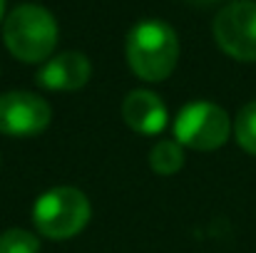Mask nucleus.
<instances>
[{
  "instance_id": "1",
  "label": "nucleus",
  "mask_w": 256,
  "mask_h": 253,
  "mask_svg": "<svg viewBox=\"0 0 256 253\" xmlns=\"http://www.w3.org/2000/svg\"><path fill=\"white\" fill-rule=\"evenodd\" d=\"M127 62L144 82L167 80L179 60L176 32L162 20H142L127 35Z\"/></svg>"
},
{
  "instance_id": "9",
  "label": "nucleus",
  "mask_w": 256,
  "mask_h": 253,
  "mask_svg": "<svg viewBox=\"0 0 256 253\" xmlns=\"http://www.w3.org/2000/svg\"><path fill=\"white\" fill-rule=\"evenodd\" d=\"M150 167L162 176H172L184 167V152L176 139H162L150 152Z\"/></svg>"
},
{
  "instance_id": "11",
  "label": "nucleus",
  "mask_w": 256,
  "mask_h": 253,
  "mask_svg": "<svg viewBox=\"0 0 256 253\" xmlns=\"http://www.w3.org/2000/svg\"><path fill=\"white\" fill-rule=\"evenodd\" d=\"M40 239L25 229H8L0 234V253H38Z\"/></svg>"
},
{
  "instance_id": "4",
  "label": "nucleus",
  "mask_w": 256,
  "mask_h": 253,
  "mask_svg": "<svg viewBox=\"0 0 256 253\" xmlns=\"http://www.w3.org/2000/svg\"><path fill=\"white\" fill-rule=\"evenodd\" d=\"M229 134H232L229 114L214 102H192L182 107L174 119L176 142L196 152H214L224 147Z\"/></svg>"
},
{
  "instance_id": "13",
  "label": "nucleus",
  "mask_w": 256,
  "mask_h": 253,
  "mask_svg": "<svg viewBox=\"0 0 256 253\" xmlns=\"http://www.w3.org/2000/svg\"><path fill=\"white\" fill-rule=\"evenodd\" d=\"M2 10H5V0H0V20H2Z\"/></svg>"
},
{
  "instance_id": "3",
  "label": "nucleus",
  "mask_w": 256,
  "mask_h": 253,
  "mask_svg": "<svg viewBox=\"0 0 256 253\" xmlns=\"http://www.w3.org/2000/svg\"><path fill=\"white\" fill-rule=\"evenodd\" d=\"M92 216L87 196L75 186H55L45 191L32 206L35 229L50 241L78 236Z\"/></svg>"
},
{
  "instance_id": "10",
  "label": "nucleus",
  "mask_w": 256,
  "mask_h": 253,
  "mask_svg": "<svg viewBox=\"0 0 256 253\" xmlns=\"http://www.w3.org/2000/svg\"><path fill=\"white\" fill-rule=\"evenodd\" d=\"M234 137L244 152L256 157V99L239 109L234 122Z\"/></svg>"
},
{
  "instance_id": "2",
  "label": "nucleus",
  "mask_w": 256,
  "mask_h": 253,
  "mask_svg": "<svg viewBox=\"0 0 256 253\" xmlns=\"http://www.w3.org/2000/svg\"><path fill=\"white\" fill-rule=\"evenodd\" d=\"M2 37L12 57L22 62H42L58 45V22L40 5H18L2 25Z\"/></svg>"
},
{
  "instance_id": "7",
  "label": "nucleus",
  "mask_w": 256,
  "mask_h": 253,
  "mask_svg": "<svg viewBox=\"0 0 256 253\" xmlns=\"http://www.w3.org/2000/svg\"><path fill=\"white\" fill-rule=\"evenodd\" d=\"M90 75H92V65L82 52H62L50 57L40 67L38 84L55 92H75L85 87Z\"/></svg>"
},
{
  "instance_id": "6",
  "label": "nucleus",
  "mask_w": 256,
  "mask_h": 253,
  "mask_svg": "<svg viewBox=\"0 0 256 253\" xmlns=\"http://www.w3.org/2000/svg\"><path fill=\"white\" fill-rule=\"evenodd\" d=\"M52 119L50 104L32 92H8L0 97V134L35 137Z\"/></svg>"
},
{
  "instance_id": "12",
  "label": "nucleus",
  "mask_w": 256,
  "mask_h": 253,
  "mask_svg": "<svg viewBox=\"0 0 256 253\" xmlns=\"http://www.w3.org/2000/svg\"><path fill=\"white\" fill-rule=\"evenodd\" d=\"M186 2H192V5H212L216 0H186Z\"/></svg>"
},
{
  "instance_id": "8",
  "label": "nucleus",
  "mask_w": 256,
  "mask_h": 253,
  "mask_svg": "<svg viewBox=\"0 0 256 253\" xmlns=\"http://www.w3.org/2000/svg\"><path fill=\"white\" fill-rule=\"evenodd\" d=\"M122 119L140 134H160L167 127V107L150 89H134L122 102Z\"/></svg>"
},
{
  "instance_id": "5",
  "label": "nucleus",
  "mask_w": 256,
  "mask_h": 253,
  "mask_svg": "<svg viewBox=\"0 0 256 253\" xmlns=\"http://www.w3.org/2000/svg\"><path fill=\"white\" fill-rule=\"evenodd\" d=\"M214 40L234 60L256 62V2L234 0L214 17Z\"/></svg>"
}]
</instances>
